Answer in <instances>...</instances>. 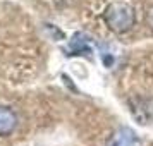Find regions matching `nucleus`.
Wrapping results in <instances>:
<instances>
[{
	"label": "nucleus",
	"mask_w": 153,
	"mask_h": 146,
	"mask_svg": "<svg viewBox=\"0 0 153 146\" xmlns=\"http://www.w3.org/2000/svg\"><path fill=\"white\" fill-rule=\"evenodd\" d=\"M17 127V117L9 107H0V136L12 134Z\"/></svg>",
	"instance_id": "7ed1b4c3"
},
{
	"label": "nucleus",
	"mask_w": 153,
	"mask_h": 146,
	"mask_svg": "<svg viewBox=\"0 0 153 146\" xmlns=\"http://www.w3.org/2000/svg\"><path fill=\"white\" fill-rule=\"evenodd\" d=\"M146 24H148V28L152 29V33H153V7L148 9V14H146Z\"/></svg>",
	"instance_id": "20e7f679"
},
{
	"label": "nucleus",
	"mask_w": 153,
	"mask_h": 146,
	"mask_svg": "<svg viewBox=\"0 0 153 146\" xmlns=\"http://www.w3.org/2000/svg\"><path fill=\"white\" fill-rule=\"evenodd\" d=\"M103 19L114 33L120 35V33H127L134 26L136 12L126 2H112V4H108V7L105 9Z\"/></svg>",
	"instance_id": "f257e3e1"
},
{
	"label": "nucleus",
	"mask_w": 153,
	"mask_h": 146,
	"mask_svg": "<svg viewBox=\"0 0 153 146\" xmlns=\"http://www.w3.org/2000/svg\"><path fill=\"white\" fill-rule=\"evenodd\" d=\"M107 146H141V141L131 127H119L108 136Z\"/></svg>",
	"instance_id": "f03ea898"
}]
</instances>
